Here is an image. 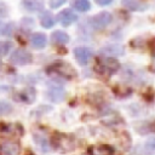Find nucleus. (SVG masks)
Here are the masks:
<instances>
[{
	"instance_id": "f3484780",
	"label": "nucleus",
	"mask_w": 155,
	"mask_h": 155,
	"mask_svg": "<svg viewBox=\"0 0 155 155\" xmlns=\"http://www.w3.org/2000/svg\"><path fill=\"white\" fill-rule=\"evenodd\" d=\"M34 139H35V142L38 143V145H39L42 150H48V149H50V148H48V142H47V139H46L45 136L35 134V136H34Z\"/></svg>"
},
{
	"instance_id": "aec40b11",
	"label": "nucleus",
	"mask_w": 155,
	"mask_h": 155,
	"mask_svg": "<svg viewBox=\"0 0 155 155\" xmlns=\"http://www.w3.org/2000/svg\"><path fill=\"white\" fill-rule=\"evenodd\" d=\"M145 150L149 153H155V138H150L147 140L145 145H144Z\"/></svg>"
},
{
	"instance_id": "20e7f679",
	"label": "nucleus",
	"mask_w": 155,
	"mask_h": 155,
	"mask_svg": "<svg viewBox=\"0 0 155 155\" xmlns=\"http://www.w3.org/2000/svg\"><path fill=\"white\" fill-rule=\"evenodd\" d=\"M10 61L16 65H25L31 62V54L27 50L18 48V50H15V52L11 54Z\"/></svg>"
},
{
	"instance_id": "b1692460",
	"label": "nucleus",
	"mask_w": 155,
	"mask_h": 155,
	"mask_svg": "<svg viewBox=\"0 0 155 155\" xmlns=\"http://www.w3.org/2000/svg\"><path fill=\"white\" fill-rule=\"evenodd\" d=\"M151 130H153V131H155V124L153 125V127H151Z\"/></svg>"
},
{
	"instance_id": "39448f33",
	"label": "nucleus",
	"mask_w": 155,
	"mask_h": 155,
	"mask_svg": "<svg viewBox=\"0 0 155 155\" xmlns=\"http://www.w3.org/2000/svg\"><path fill=\"white\" fill-rule=\"evenodd\" d=\"M110 22H111V15L109 12H107V11H103V12L97 13L91 19V24H92V27L94 29H103Z\"/></svg>"
},
{
	"instance_id": "f257e3e1",
	"label": "nucleus",
	"mask_w": 155,
	"mask_h": 155,
	"mask_svg": "<svg viewBox=\"0 0 155 155\" xmlns=\"http://www.w3.org/2000/svg\"><path fill=\"white\" fill-rule=\"evenodd\" d=\"M120 64L115 58H110V57H105V58H99L94 65L96 71H98L101 75L104 76H109L111 74H114L117 69H119Z\"/></svg>"
},
{
	"instance_id": "f03ea898",
	"label": "nucleus",
	"mask_w": 155,
	"mask_h": 155,
	"mask_svg": "<svg viewBox=\"0 0 155 155\" xmlns=\"http://www.w3.org/2000/svg\"><path fill=\"white\" fill-rule=\"evenodd\" d=\"M53 145L62 153H68L74 150L75 145H74V138L70 134H56L52 139Z\"/></svg>"
},
{
	"instance_id": "4468645a",
	"label": "nucleus",
	"mask_w": 155,
	"mask_h": 155,
	"mask_svg": "<svg viewBox=\"0 0 155 155\" xmlns=\"http://www.w3.org/2000/svg\"><path fill=\"white\" fill-rule=\"evenodd\" d=\"M88 151L91 154H97V155H108V154H111L114 150L108 145H98L94 148H90Z\"/></svg>"
},
{
	"instance_id": "412c9836",
	"label": "nucleus",
	"mask_w": 155,
	"mask_h": 155,
	"mask_svg": "<svg viewBox=\"0 0 155 155\" xmlns=\"http://www.w3.org/2000/svg\"><path fill=\"white\" fill-rule=\"evenodd\" d=\"M65 1H67V0H50V6H51L52 8H57V7H59L61 5H63Z\"/></svg>"
},
{
	"instance_id": "9d476101",
	"label": "nucleus",
	"mask_w": 155,
	"mask_h": 155,
	"mask_svg": "<svg viewBox=\"0 0 155 155\" xmlns=\"http://www.w3.org/2000/svg\"><path fill=\"white\" fill-rule=\"evenodd\" d=\"M19 153V145L16 143L0 144V155H17Z\"/></svg>"
},
{
	"instance_id": "1a4fd4ad",
	"label": "nucleus",
	"mask_w": 155,
	"mask_h": 155,
	"mask_svg": "<svg viewBox=\"0 0 155 155\" xmlns=\"http://www.w3.org/2000/svg\"><path fill=\"white\" fill-rule=\"evenodd\" d=\"M44 0H22V6L28 11H40L44 8Z\"/></svg>"
},
{
	"instance_id": "ddd939ff",
	"label": "nucleus",
	"mask_w": 155,
	"mask_h": 155,
	"mask_svg": "<svg viewBox=\"0 0 155 155\" xmlns=\"http://www.w3.org/2000/svg\"><path fill=\"white\" fill-rule=\"evenodd\" d=\"M122 5L131 11H142L147 7V5L139 2L138 0H122Z\"/></svg>"
},
{
	"instance_id": "0eeeda50",
	"label": "nucleus",
	"mask_w": 155,
	"mask_h": 155,
	"mask_svg": "<svg viewBox=\"0 0 155 155\" xmlns=\"http://www.w3.org/2000/svg\"><path fill=\"white\" fill-rule=\"evenodd\" d=\"M74 54H75V58L79 62V64L85 65L90 62V59L92 57V51L87 47H78V48H75Z\"/></svg>"
},
{
	"instance_id": "f8f14e48",
	"label": "nucleus",
	"mask_w": 155,
	"mask_h": 155,
	"mask_svg": "<svg viewBox=\"0 0 155 155\" xmlns=\"http://www.w3.org/2000/svg\"><path fill=\"white\" fill-rule=\"evenodd\" d=\"M51 39H52V42H54L57 45H64V44H67L69 41L68 34H65L64 31H61V30L53 31L51 34Z\"/></svg>"
},
{
	"instance_id": "6e6552de",
	"label": "nucleus",
	"mask_w": 155,
	"mask_h": 155,
	"mask_svg": "<svg viewBox=\"0 0 155 155\" xmlns=\"http://www.w3.org/2000/svg\"><path fill=\"white\" fill-rule=\"evenodd\" d=\"M0 132L4 136H11V137H19L22 134V127L19 125H10V124H1L0 125Z\"/></svg>"
},
{
	"instance_id": "9b49d317",
	"label": "nucleus",
	"mask_w": 155,
	"mask_h": 155,
	"mask_svg": "<svg viewBox=\"0 0 155 155\" xmlns=\"http://www.w3.org/2000/svg\"><path fill=\"white\" fill-rule=\"evenodd\" d=\"M46 36H45V34H42V33H34L31 36H30V42H31V45L34 46V47H36V48H42V47H45V45H46Z\"/></svg>"
},
{
	"instance_id": "393cba45",
	"label": "nucleus",
	"mask_w": 155,
	"mask_h": 155,
	"mask_svg": "<svg viewBox=\"0 0 155 155\" xmlns=\"http://www.w3.org/2000/svg\"><path fill=\"white\" fill-rule=\"evenodd\" d=\"M0 67H1V63H0Z\"/></svg>"
},
{
	"instance_id": "dca6fc26",
	"label": "nucleus",
	"mask_w": 155,
	"mask_h": 155,
	"mask_svg": "<svg viewBox=\"0 0 155 155\" xmlns=\"http://www.w3.org/2000/svg\"><path fill=\"white\" fill-rule=\"evenodd\" d=\"M40 23H41V25L45 27V28H51V27L54 24V19H53V17L51 16V13L44 12V15H41Z\"/></svg>"
},
{
	"instance_id": "7ed1b4c3",
	"label": "nucleus",
	"mask_w": 155,
	"mask_h": 155,
	"mask_svg": "<svg viewBox=\"0 0 155 155\" xmlns=\"http://www.w3.org/2000/svg\"><path fill=\"white\" fill-rule=\"evenodd\" d=\"M50 70H52L53 73H56L59 76H63L65 79H73L76 76V71L74 70V68L65 62H57V63L52 64L50 67Z\"/></svg>"
},
{
	"instance_id": "4be33fe9",
	"label": "nucleus",
	"mask_w": 155,
	"mask_h": 155,
	"mask_svg": "<svg viewBox=\"0 0 155 155\" xmlns=\"http://www.w3.org/2000/svg\"><path fill=\"white\" fill-rule=\"evenodd\" d=\"M111 1H113V0H96V2H97L98 5H101V6H105V5H109Z\"/></svg>"
},
{
	"instance_id": "5701e85b",
	"label": "nucleus",
	"mask_w": 155,
	"mask_h": 155,
	"mask_svg": "<svg viewBox=\"0 0 155 155\" xmlns=\"http://www.w3.org/2000/svg\"><path fill=\"white\" fill-rule=\"evenodd\" d=\"M150 70L155 71V52L153 53V58H151V62H150Z\"/></svg>"
},
{
	"instance_id": "a211bd4d",
	"label": "nucleus",
	"mask_w": 155,
	"mask_h": 155,
	"mask_svg": "<svg viewBox=\"0 0 155 155\" xmlns=\"http://www.w3.org/2000/svg\"><path fill=\"white\" fill-rule=\"evenodd\" d=\"M12 44L8 41H0V57L6 56L8 53V51L11 50Z\"/></svg>"
},
{
	"instance_id": "2eb2a0df",
	"label": "nucleus",
	"mask_w": 155,
	"mask_h": 155,
	"mask_svg": "<svg viewBox=\"0 0 155 155\" xmlns=\"http://www.w3.org/2000/svg\"><path fill=\"white\" fill-rule=\"evenodd\" d=\"M71 6L78 10V11H81V12H86L90 10L91 5L88 2V0H73L71 1Z\"/></svg>"
},
{
	"instance_id": "6ab92c4d",
	"label": "nucleus",
	"mask_w": 155,
	"mask_h": 155,
	"mask_svg": "<svg viewBox=\"0 0 155 155\" xmlns=\"http://www.w3.org/2000/svg\"><path fill=\"white\" fill-rule=\"evenodd\" d=\"M11 110H12V107H11L10 103L4 102V101H0V116L7 115L8 113H11Z\"/></svg>"
},
{
	"instance_id": "423d86ee",
	"label": "nucleus",
	"mask_w": 155,
	"mask_h": 155,
	"mask_svg": "<svg viewBox=\"0 0 155 155\" xmlns=\"http://www.w3.org/2000/svg\"><path fill=\"white\" fill-rule=\"evenodd\" d=\"M57 19L58 22L63 25V27H68L70 25L71 23H74L76 19H78V16L69 8H65L63 11H61L58 15H57Z\"/></svg>"
}]
</instances>
